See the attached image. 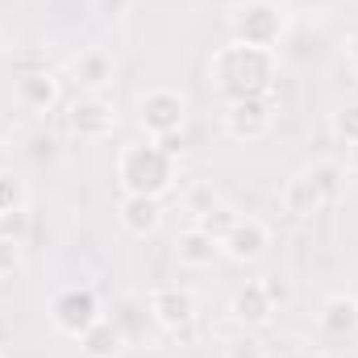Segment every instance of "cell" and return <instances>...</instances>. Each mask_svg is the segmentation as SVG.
I'll list each match as a JSON object with an SVG mask.
<instances>
[{
  "mask_svg": "<svg viewBox=\"0 0 358 358\" xmlns=\"http://www.w3.org/2000/svg\"><path fill=\"white\" fill-rule=\"evenodd\" d=\"M317 325H321V334L325 338H355L358 334V300L355 296H329L325 304H321V317H317Z\"/></svg>",
  "mask_w": 358,
  "mask_h": 358,
  "instance_id": "2e32d148",
  "label": "cell"
},
{
  "mask_svg": "<svg viewBox=\"0 0 358 358\" xmlns=\"http://www.w3.org/2000/svg\"><path fill=\"white\" fill-rule=\"evenodd\" d=\"M0 358H4V350H0Z\"/></svg>",
  "mask_w": 358,
  "mask_h": 358,
  "instance_id": "1f68e13d",
  "label": "cell"
},
{
  "mask_svg": "<svg viewBox=\"0 0 358 358\" xmlns=\"http://www.w3.org/2000/svg\"><path fill=\"white\" fill-rule=\"evenodd\" d=\"M346 67H350V71L358 76V29L350 34V38H346Z\"/></svg>",
  "mask_w": 358,
  "mask_h": 358,
  "instance_id": "83f0119b",
  "label": "cell"
},
{
  "mask_svg": "<svg viewBox=\"0 0 358 358\" xmlns=\"http://www.w3.org/2000/svg\"><path fill=\"white\" fill-rule=\"evenodd\" d=\"M229 317H234L242 329H259V325H267L271 317H275V304H271L263 279H250V283H242V287L234 292V300H229Z\"/></svg>",
  "mask_w": 358,
  "mask_h": 358,
  "instance_id": "8fae6325",
  "label": "cell"
},
{
  "mask_svg": "<svg viewBox=\"0 0 358 358\" xmlns=\"http://www.w3.org/2000/svg\"><path fill=\"white\" fill-rule=\"evenodd\" d=\"M4 167H8V142L0 138V176H4Z\"/></svg>",
  "mask_w": 358,
  "mask_h": 358,
  "instance_id": "f546056e",
  "label": "cell"
},
{
  "mask_svg": "<svg viewBox=\"0 0 358 358\" xmlns=\"http://www.w3.org/2000/svg\"><path fill=\"white\" fill-rule=\"evenodd\" d=\"M146 308H150V321H155L159 329H167V334L187 329V325L196 321V313H200L196 292L183 287V283H159V287H150Z\"/></svg>",
  "mask_w": 358,
  "mask_h": 358,
  "instance_id": "8992f818",
  "label": "cell"
},
{
  "mask_svg": "<svg viewBox=\"0 0 358 358\" xmlns=\"http://www.w3.org/2000/svg\"><path fill=\"white\" fill-rule=\"evenodd\" d=\"M176 155H167L155 138H138V142H125L117 150V183H121V196H155L163 200L171 187H176Z\"/></svg>",
  "mask_w": 358,
  "mask_h": 358,
  "instance_id": "7a4b0ae2",
  "label": "cell"
},
{
  "mask_svg": "<svg viewBox=\"0 0 358 358\" xmlns=\"http://www.w3.org/2000/svg\"><path fill=\"white\" fill-rule=\"evenodd\" d=\"M13 267H17V246L13 242H0V275L13 271Z\"/></svg>",
  "mask_w": 358,
  "mask_h": 358,
  "instance_id": "4316f807",
  "label": "cell"
},
{
  "mask_svg": "<svg viewBox=\"0 0 358 358\" xmlns=\"http://www.w3.org/2000/svg\"><path fill=\"white\" fill-rule=\"evenodd\" d=\"M17 204H21V187L0 176V208H17Z\"/></svg>",
  "mask_w": 358,
  "mask_h": 358,
  "instance_id": "484cf974",
  "label": "cell"
},
{
  "mask_svg": "<svg viewBox=\"0 0 358 358\" xmlns=\"http://www.w3.org/2000/svg\"><path fill=\"white\" fill-rule=\"evenodd\" d=\"M308 176L317 179V187H321L325 204H338V200L346 196V167H342V163H313V167H308Z\"/></svg>",
  "mask_w": 358,
  "mask_h": 358,
  "instance_id": "ffe728a7",
  "label": "cell"
},
{
  "mask_svg": "<svg viewBox=\"0 0 358 358\" xmlns=\"http://www.w3.org/2000/svg\"><path fill=\"white\" fill-rule=\"evenodd\" d=\"M271 121H275V96L234 100V104H225V113H221L225 134L238 138V142H259V138L271 129Z\"/></svg>",
  "mask_w": 358,
  "mask_h": 358,
  "instance_id": "52a82bcc",
  "label": "cell"
},
{
  "mask_svg": "<svg viewBox=\"0 0 358 358\" xmlns=\"http://www.w3.org/2000/svg\"><path fill=\"white\" fill-rule=\"evenodd\" d=\"M234 221H238V213H234L229 204H217V208H213V213H208L204 221H196V225H200L204 234H213V238L221 242V238L229 234V225H234Z\"/></svg>",
  "mask_w": 358,
  "mask_h": 358,
  "instance_id": "cb8c5ba5",
  "label": "cell"
},
{
  "mask_svg": "<svg viewBox=\"0 0 358 358\" xmlns=\"http://www.w3.org/2000/svg\"><path fill=\"white\" fill-rule=\"evenodd\" d=\"M13 96L25 113H50L63 96V80L50 71V67H34V71H21L17 84H13Z\"/></svg>",
  "mask_w": 358,
  "mask_h": 358,
  "instance_id": "30bf717a",
  "label": "cell"
},
{
  "mask_svg": "<svg viewBox=\"0 0 358 358\" xmlns=\"http://www.w3.org/2000/svg\"><path fill=\"white\" fill-rule=\"evenodd\" d=\"M176 259L183 263V267H192V271H204V267H213V263L221 259V242H217L213 234H204L200 225H187V229L176 238Z\"/></svg>",
  "mask_w": 358,
  "mask_h": 358,
  "instance_id": "9a60e30c",
  "label": "cell"
},
{
  "mask_svg": "<svg viewBox=\"0 0 358 358\" xmlns=\"http://www.w3.org/2000/svg\"><path fill=\"white\" fill-rule=\"evenodd\" d=\"M263 287H267V296H271V304H275V308H279V304H287V296H292V292H287V283H283V279H275V275L263 279Z\"/></svg>",
  "mask_w": 358,
  "mask_h": 358,
  "instance_id": "d4e9b609",
  "label": "cell"
},
{
  "mask_svg": "<svg viewBox=\"0 0 358 358\" xmlns=\"http://www.w3.org/2000/svg\"><path fill=\"white\" fill-rule=\"evenodd\" d=\"M113 321L121 325V334H125L129 342H142V338H146V325H150V308H146V300L125 296V300L113 308Z\"/></svg>",
  "mask_w": 358,
  "mask_h": 358,
  "instance_id": "ac0fdd59",
  "label": "cell"
},
{
  "mask_svg": "<svg viewBox=\"0 0 358 358\" xmlns=\"http://www.w3.org/2000/svg\"><path fill=\"white\" fill-rule=\"evenodd\" d=\"M267 246H271V229L259 217H242V213L229 225V234L221 238V255L234 259V263H259L267 255Z\"/></svg>",
  "mask_w": 358,
  "mask_h": 358,
  "instance_id": "ba28073f",
  "label": "cell"
},
{
  "mask_svg": "<svg viewBox=\"0 0 358 358\" xmlns=\"http://www.w3.org/2000/svg\"><path fill=\"white\" fill-rule=\"evenodd\" d=\"M221 358H267V346L246 329V334H238V338H229V342H225Z\"/></svg>",
  "mask_w": 358,
  "mask_h": 358,
  "instance_id": "603a6c76",
  "label": "cell"
},
{
  "mask_svg": "<svg viewBox=\"0 0 358 358\" xmlns=\"http://www.w3.org/2000/svg\"><path fill=\"white\" fill-rule=\"evenodd\" d=\"M279 200H283V213H287V217H296V221H308V217H317V213L325 208V196H321L317 179L308 176V171H300V176L287 179Z\"/></svg>",
  "mask_w": 358,
  "mask_h": 358,
  "instance_id": "5bb4252c",
  "label": "cell"
},
{
  "mask_svg": "<svg viewBox=\"0 0 358 358\" xmlns=\"http://www.w3.org/2000/svg\"><path fill=\"white\" fill-rule=\"evenodd\" d=\"M329 129H334V138H342L346 146H355L358 142V100H346V104L334 113Z\"/></svg>",
  "mask_w": 358,
  "mask_h": 358,
  "instance_id": "7402d4cb",
  "label": "cell"
},
{
  "mask_svg": "<svg viewBox=\"0 0 358 358\" xmlns=\"http://www.w3.org/2000/svg\"><path fill=\"white\" fill-rule=\"evenodd\" d=\"M229 29H234V42H246V46H263L275 50L283 29H287V17L279 4L271 0H242L229 17Z\"/></svg>",
  "mask_w": 358,
  "mask_h": 358,
  "instance_id": "277c9868",
  "label": "cell"
},
{
  "mask_svg": "<svg viewBox=\"0 0 358 358\" xmlns=\"http://www.w3.org/2000/svg\"><path fill=\"white\" fill-rule=\"evenodd\" d=\"M71 80L88 92V96H100V92L117 80V63H113L108 50H80L71 59Z\"/></svg>",
  "mask_w": 358,
  "mask_h": 358,
  "instance_id": "4fadbf2b",
  "label": "cell"
},
{
  "mask_svg": "<svg viewBox=\"0 0 358 358\" xmlns=\"http://www.w3.org/2000/svg\"><path fill=\"white\" fill-rule=\"evenodd\" d=\"M346 171H350V176H358V142L350 146V155H346Z\"/></svg>",
  "mask_w": 358,
  "mask_h": 358,
  "instance_id": "f1b7e54d",
  "label": "cell"
},
{
  "mask_svg": "<svg viewBox=\"0 0 358 358\" xmlns=\"http://www.w3.org/2000/svg\"><path fill=\"white\" fill-rule=\"evenodd\" d=\"M275 50L246 46V42H225L208 59V88L221 104L250 100V96H275Z\"/></svg>",
  "mask_w": 358,
  "mask_h": 358,
  "instance_id": "6da1fadb",
  "label": "cell"
},
{
  "mask_svg": "<svg viewBox=\"0 0 358 358\" xmlns=\"http://www.w3.org/2000/svg\"><path fill=\"white\" fill-rule=\"evenodd\" d=\"M125 346H129V338L121 334V325L113 317H100L88 334L80 338V355L84 358H117Z\"/></svg>",
  "mask_w": 358,
  "mask_h": 358,
  "instance_id": "e0dca14e",
  "label": "cell"
},
{
  "mask_svg": "<svg viewBox=\"0 0 358 358\" xmlns=\"http://www.w3.org/2000/svg\"><path fill=\"white\" fill-rule=\"evenodd\" d=\"M117 221H121L125 234H134V238H150V234L163 225V200H155V196H121V204H117Z\"/></svg>",
  "mask_w": 358,
  "mask_h": 358,
  "instance_id": "7c38bea8",
  "label": "cell"
},
{
  "mask_svg": "<svg viewBox=\"0 0 358 358\" xmlns=\"http://www.w3.org/2000/svg\"><path fill=\"white\" fill-rule=\"evenodd\" d=\"M179 204H183V213H187L192 225H196V221H204V217L221 204V192H217L213 183H192V187L179 196Z\"/></svg>",
  "mask_w": 358,
  "mask_h": 358,
  "instance_id": "d6986e66",
  "label": "cell"
},
{
  "mask_svg": "<svg viewBox=\"0 0 358 358\" xmlns=\"http://www.w3.org/2000/svg\"><path fill=\"white\" fill-rule=\"evenodd\" d=\"M67 125L76 138L84 142H104L113 129H117V108L104 100V96H80L67 113Z\"/></svg>",
  "mask_w": 358,
  "mask_h": 358,
  "instance_id": "9c48e42d",
  "label": "cell"
},
{
  "mask_svg": "<svg viewBox=\"0 0 358 358\" xmlns=\"http://www.w3.org/2000/svg\"><path fill=\"white\" fill-rule=\"evenodd\" d=\"M46 317H50V325H55L63 338H76V342H80L104 313H100L96 287H88V283H67V287H59V292L50 296Z\"/></svg>",
  "mask_w": 358,
  "mask_h": 358,
  "instance_id": "3957f363",
  "label": "cell"
},
{
  "mask_svg": "<svg viewBox=\"0 0 358 358\" xmlns=\"http://www.w3.org/2000/svg\"><path fill=\"white\" fill-rule=\"evenodd\" d=\"M0 59H4V38H0Z\"/></svg>",
  "mask_w": 358,
  "mask_h": 358,
  "instance_id": "4dcf8cb0",
  "label": "cell"
},
{
  "mask_svg": "<svg viewBox=\"0 0 358 358\" xmlns=\"http://www.w3.org/2000/svg\"><path fill=\"white\" fill-rule=\"evenodd\" d=\"M183 121H187V100L176 88L146 92L138 104V125L146 129V138H176L183 134Z\"/></svg>",
  "mask_w": 358,
  "mask_h": 358,
  "instance_id": "5b68a950",
  "label": "cell"
},
{
  "mask_svg": "<svg viewBox=\"0 0 358 358\" xmlns=\"http://www.w3.org/2000/svg\"><path fill=\"white\" fill-rule=\"evenodd\" d=\"M29 238V213L17 204V208H0V242H13L21 246Z\"/></svg>",
  "mask_w": 358,
  "mask_h": 358,
  "instance_id": "44dd1931",
  "label": "cell"
}]
</instances>
